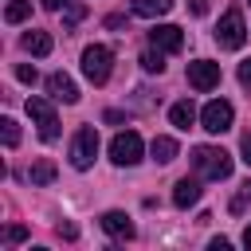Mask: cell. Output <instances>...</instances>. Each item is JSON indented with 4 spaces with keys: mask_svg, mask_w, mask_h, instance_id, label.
<instances>
[{
    "mask_svg": "<svg viewBox=\"0 0 251 251\" xmlns=\"http://www.w3.org/2000/svg\"><path fill=\"white\" fill-rule=\"evenodd\" d=\"M192 169L200 176H208V180H227L231 176V157L224 149H216V145H196L192 149Z\"/></svg>",
    "mask_w": 251,
    "mask_h": 251,
    "instance_id": "obj_1",
    "label": "cell"
},
{
    "mask_svg": "<svg viewBox=\"0 0 251 251\" xmlns=\"http://www.w3.org/2000/svg\"><path fill=\"white\" fill-rule=\"evenodd\" d=\"M110 71H114V51L102 47V43H90V47L82 51V75H86L94 86H102V82L110 78Z\"/></svg>",
    "mask_w": 251,
    "mask_h": 251,
    "instance_id": "obj_2",
    "label": "cell"
},
{
    "mask_svg": "<svg viewBox=\"0 0 251 251\" xmlns=\"http://www.w3.org/2000/svg\"><path fill=\"white\" fill-rule=\"evenodd\" d=\"M216 43L227 47V51H239L247 43V27H243V12L239 8H227L224 20L216 24Z\"/></svg>",
    "mask_w": 251,
    "mask_h": 251,
    "instance_id": "obj_3",
    "label": "cell"
},
{
    "mask_svg": "<svg viewBox=\"0 0 251 251\" xmlns=\"http://www.w3.org/2000/svg\"><path fill=\"white\" fill-rule=\"evenodd\" d=\"M98 157V129L94 126H78L71 137V165L75 169H90Z\"/></svg>",
    "mask_w": 251,
    "mask_h": 251,
    "instance_id": "obj_4",
    "label": "cell"
},
{
    "mask_svg": "<svg viewBox=\"0 0 251 251\" xmlns=\"http://www.w3.org/2000/svg\"><path fill=\"white\" fill-rule=\"evenodd\" d=\"M27 114H31V122L39 126V137H43V141H55V137H59V118H55V106H51L47 98H27Z\"/></svg>",
    "mask_w": 251,
    "mask_h": 251,
    "instance_id": "obj_5",
    "label": "cell"
},
{
    "mask_svg": "<svg viewBox=\"0 0 251 251\" xmlns=\"http://www.w3.org/2000/svg\"><path fill=\"white\" fill-rule=\"evenodd\" d=\"M141 137L133 133V129H126V133H118L114 141H110V157H114V165H137L141 161Z\"/></svg>",
    "mask_w": 251,
    "mask_h": 251,
    "instance_id": "obj_6",
    "label": "cell"
},
{
    "mask_svg": "<svg viewBox=\"0 0 251 251\" xmlns=\"http://www.w3.org/2000/svg\"><path fill=\"white\" fill-rule=\"evenodd\" d=\"M231 118H235L231 102L216 98V102H208V106H204V114H200V126H204L208 133H224V129H231Z\"/></svg>",
    "mask_w": 251,
    "mask_h": 251,
    "instance_id": "obj_7",
    "label": "cell"
},
{
    "mask_svg": "<svg viewBox=\"0 0 251 251\" xmlns=\"http://www.w3.org/2000/svg\"><path fill=\"white\" fill-rule=\"evenodd\" d=\"M188 86L192 90H216L220 86V63H208V59L188 63Z\"/></svg>",
    "mask_w": 251,
    "mask_h": 251,
    "instance_id": "obj_8",
    "label": "cell"
},
{
    "mask_svg": "<svg viewBox=\"0 0 251 251\" xmlns=\"http://www.w3.org/2000/svg\"><path fill=\"white\" fill-rule=\"evenodd\" d=\"M149 43L161 47V51H180L184 47V31L176 24H157V27H149Z\"/></svg>",
    "mask_w": 251,
    "mask_h": 251,
    "instance_id": "obj_9",
    "label": "cell"
},
{
    "mask_svg": "<svg viewBox=\"0 0 251 251\" xmlns=\"http://www.w3.org/2000/svg\"><path fill=\"white\" fill-rule=\"evenodd\" d=\"M102 231L114 235V239H133V235H137V231H133V220H129L126 212H102Z\"/></svg>",
    "mask_w": 251,
    "mask_h": 251,
    "instance_id": "obj_10",
    "label": "cell"
},
{
    "mask_svg": "<svg viewBox=\"0 0 251 251\" xmlns=\"http://www.w3.org/2000/svg\"><path fill=\"white\" fill-rule=\"evenodd\" d=\"M47 90H51V98H59V102H78V86L63 75V71H55V75H47Z\"/></svg>",
    "mask_w": 251,
    "mask_h": 251,
    "instance_id": "obj_11",
    "label": "cell"
},
{
    "mask_svg": "<svg viewBox=\"0 0 251 251\" xmlns=\"http://www.w3.org/2000/svg\"><path fill=\"white\" fill-rule=\"evenodd\" d=\"M196 200H200V180H188V176L176 180V188H173V204H176V208H192Z\"/></svg>",
    "mask_w": 251,
    "mask_h": 251,
    "instance_id": "obj_12",
    "label": "cell"
},
{
    "mask_svg": "<svg viewBox=\"0 0 251 251\" xmlns=\"http://www.w3.org/2000/svg\"><path fill=\"white\" fill-rule=\"evenodd\" d=\"M169 122L176 126V129H188L192 122H196V106L184 98V102H173V110H169Z\"/></svg>",
    "mask_w": 251,
    "mask_h": 251,
    "instance_id": "obj_13",
    "label": "cell"
},
{
    "mask_svg": "<svg viewBox=\"0 0 251 251\" xmlns=\"http://www.w3.org/2000/svg\"><path fill=\"white\" fill-rule=\"evenodd\" d=\"M149 153H153V161L157 165H169V161H176V141L173 137H153V145H149Z\"/></svg>",
    "mask_w": 251,
    "mask_h": 251,
    "instance_id": "obj_14",
    "label": "cell"
},
{
    "mask_svg": "<svg viewBox=\"0 0 251 251\" xmlns=\"http://www.w3.org/2000/svg\"><path fill=\"white\" fill-rule=\"evenodd\" d=\"M169 8H173V0H133V4H129V12H133V16H145V20L165 16Z\"/></svg>",
    "mask_w": 251,
    "mask_h": 251,
    "instance_id": "obj_15",
    "label": "cell"
},
{
    "mask_svg": "<svg viewBox=\"0 0 251 251\" xmlns=\"http://www.w3.org/2000/svg\"><path fill=\"white\" fill-rule=\"evenodd\" d=\"M24 51H31V55H51V35H47V31H27V35H24Z\"/></svg>",
    "mask_w": 251,
    "mask_h": 251,
    "instance_id": "obj_16",
    "label": "cell"
},
{
    "mask_svg": "<svg viewBox=\"0 0 251 251\" xmlns=\"http://www.w3.org/2000/svg\"><path fill=\"white\" fill-rule=\"evenodd\" d=\"M31 16V0H12L8 8H4V20L8 24H20V20H27Z\"/></svg>",
    "mask_w": 251,
    "mask_h": 251,
    "instance_id": "obj_17",
    "label": "cell"
},
{
    "mask_svg": "<svg viewBox=\"0 0 251 251\" xmlns=\"http://www.w3.org/2000/svg\"><path fill=\"white\" fill-rule=\"evenodd\" d=\"M55 180V165L51 161H35L31 165V184H51Z\"/></svg>",
    "mask_w": 251,
    "mask_h": 251,
    "instance_id": "obj_18",
    "label": "cell"
},
{
    "mask_svg": "<svg viewBox=\"0 0 251 251\" xmlns=\"http://www.w3.org/2000/svg\"><path fill=\"white\" fill-rule=\"evenodd\" d=\"M141 67H145L149 75H161V71H165V59H161V47H157V51H145V55H141Z\"/></svg>",
    "mask_w": 251,
    "mask_h": 251,
    "instance_id": "obj_19",
    "label": "cell"
},
{
    "mask_svg": "<svg viewBox=\"0 0 251 251\" xmlns=\"http://www.w3.org/2000/svg\"><path fill=\"white\" fill-rule=\"evenodd\" d=\"M0 133H4V145H8V149H16V145H20V126H16L12 118H4V122H0Z\"/></svg>",
    "mask_w": 251,
    "mask_h": 251,
    "instance_id": "obj_20",
    "label": "cell"
},
{
    "mask_svg": "<svg viewBox=\"0 0 251 251\" xmlns=\"http://www.w3.org/2000/svg\"><path fill=\"white\" fill-rule=\"evenodd\" d=\"M247 204H251V180H247V184H243V192H239V196H235V200H231V212H235V216H239V212H243V208H247Z\"/></svg>",
    "mask_w": 251,
    "mask_h": 251,
    "instance_id": "obj_21",
    "label": "cell"
},
{
    "mask_svg": "<svg viewBox=\"0 0 251 251\" xmlns=\"http://www.w3.org/2000/svg\"><path fill=\"white\" fill-rule=\"evenodd\" d=\"M16 78L31 86V82H35V67H27V63H20V67H16Z\"/></svg>",
    "mask_w": 251,
    "mask_h": 251,
    "instance_id": "obj_22",
    "label": "cell"
},
{
    "mask_svg": "<svg viewBox=\"0 0 251 251\" xmlns=\"http://www.w3.org/2000/svg\"><path fill=\"white\" fill-rule=\"evenodd\" d=\"M82 16H86V8H82V4H71V12H67V27H75Z\"/></svg>",
    "mask_w": 251,
    "mask_h": 251,
    "instance_id": "obj_23",
    "label": "cell"
},
{
    "mask_svg": "<svg viewBox=\"0 0 251 251\" xmlns=\"http://www.w3.org/2000/svg\"><path fill=\"white\" fill-rule=\"evenodd\" d=\"M239 82L251 90V59H243V63H239Z\"/></svg>",
    "mask_w": 251,
    "mask_h": 251,
    "instance_id": "obj_24",
    "label": "cell"
},
{
    "mask_svg": "<svg viewBox=\"0 0 251 251\" xmlns=\"http://www.w3.org/2000/svg\"><path fill=\"white\" fill-rule=\"evenodd\" d=\"M4 239H8V243H20V239H27V231H24V227H8Z\"/></svg>",
    "mask_w": 251,
    "mask_h": 251,
    "instance_id": "obj_25",
    "label": "cell"
},
{
    "mask_svg": "<svg viewBox=\"0 0 251 251\" xmlns=\"http://www.w3.org/2000/svg\"><path fill=\"white\" fill-rule=\"evenodd\" d=\"M188 12L192 16H208V0H188Z\"/></svg>",
    "mask_w": 251,
    "mask_h": 251,
    "instance_id": "obj_26",
    "label": "cell"
},
{
    "mask_svg": "<svg viewBox=\"0 0 251 251\" xmlns=\"http://www.w3.org/2000/svg\"><path fill=\"white\" fill-rule=\"evenodd\" d=\"M239 153H243V161L251 165V133H243V141H239Z\"/></svg>",
    "mask_w": 251,
    "mask_h": 251,
    "instance_id": "obj_27",
    "label": "cell"
},
{
    "mask_svg": "<svg viewBox=\"0 0 251 251\" xmlns=\"http://www.w3.org/2000/svg\"><path fill=\"white\" fill-rule=\"evenodd\" d=\"M39 4H43L47 12H59V8H63V4H71V0H39Z\"/></svg>",
    "mask_w": 251,
    "mask_h": 251,
    "instance_id": "obj_28",
    "label": "cell"
},
{
    "mask_svg": "<svg viewBox=\"0 0 251 251\" xmlns=\"http://www.w3.org/2000/svg\"><path fill=\"white\" fill-rule=\"evenodd\" d=\"M243 247H251V227H247V231H243Z\"/></svg>",
    "mask_w": 251,
    "mask_h": 251,
    "instance_id": "obj_29",
    "label": "cell"
}]
</instances>
